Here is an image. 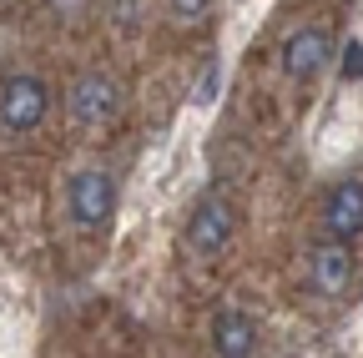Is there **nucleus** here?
<instances>
[{"instance_id": "39448f33", "label": "nucleus", "mask_w": 363, "mask_h": 358, "mask_svg": "<svg viewBox=\"0 0 363 358\" xmlns=\"http://www.w3.org/2000/svg\"><path fill=\"white\" fill-rule=\"evenodd\" d=\"M353 278H358V262H353V247L348 242H318L308 252V288L313 298H323V303H343L353 293Z\"/></svg>"}, {"instance_id": "f03ea898", "label": "nucleus", "mask_w": 363, "mask_h": 358, "mask_svg": "<svg viewBox=\"0 0 363 358\" xmlns=\"http://www.w3.org/2000/svg\"><path fill=\"white\" fill-rule=\"evenodd\" d=\"M66 212L81 233H101L116 217V177L106 167H81L66 182Z\"/></svg>"}, {"instance_id": "7ed1b4c3", "label": "nucleus", "mask_w": 363, "mask_h": 358, "mask_svg": "<svg viewBox=\"0 0 363 358\" xmlns=\"http://www.w3.org/2000/svg\"><path fill=\"white\" fill-rule=\"evenodd\" d=\"M51 111V86L30 71H11L0 81V126L11 131V137H30V131L45 121Z\"/></svg>"}, {"instance_id": "0eeeda50", "label": "nucleus", "mask_w": 363, "mask_h": 358, "mask_svg": "<svg viewBox=\"0 0 363 358\" xmlns=\"http://www.w3.org/2000/svg\"><path fill=\"white\" fill-rule=\"evenodd\" d=\"M323 237L328 242H353L363 237V177H343L323 197Z\"/></svg>"}, {"instance_id": "423d86ee", "label": "nucleus", "mask_w": 363, "mask_h": 358, "mask_svg": "<svg viewBox=\"0 0 363 358\" xmlns=\"http://www.w3.org/2000/svg\"><path fill=\"white\" fill-rule=\"evenodd\" d=\"M278 56H283V71H288L293 81H318V76L333 66L338 46H333L328 26H293V30L283 35Z\"/></svg>"}, {"instance_id": "1a4fd4ad", "label": "nucleus", "mask_w": 363, "mask_h": 358, "mask_svg": "<svg viewBox=\"0 0 363 358\" xmlns=\"http://www.w3.org/2000/svg\"><path fill=\"white\" fill-rule=\"evenodd\" d=\"M167 16L177 26H202L212 16V0H167Z\"/></svg>"}, {"instance_id": "9d476101", "label": "nucleus", "mask_w": 363, "mask_h": 358, "mask_svg": "<svg viewBox=\"0 0 363 358\" xmlns=\"http://www.w3.org/2000/svg\"><path fill=\"white\" fill-rule=\"evenodd\" d=\"M116 16H121V26H136V0H116V6H111Z\"/></svg>"}, {"instance_id": "20e7f679", "label": "nucleus", "mask_w": 363, "mask_h": 358, "mask_svg": "<svg viewBox=\"0 0 363 358\" xmlns=\"http://www.w3.org/2000/svg\"><path fill=\"white\" fill-rule=\"evenodd\" d=\"M233 233H238V207L222 192H207L187 217V247L197 257H222L227 242H233Z\"/></svg>"}, {"instance_id": "f257e3e1", "label": "nucleus", "mask_w": 363, "mask_h": 358, "mask_svg": "<svg viewBox=\"0 0 363 358\" xmlns=\"http://www.w3.org/2000/svg\"><path fill=\"white\" fill-rule=\"evenodd\" d=\"M121 106H126V96H121V81H116L111 71H81V76L71 81V91H66V111H71V121H76L81 131H106V126H116Z\"/></svg>"}, {"instance_id": "6e6552de", "label": "nucleus", "mask_w": 363, "mask_h": 358, "mask_svg": "<svg viewBox=\"0 0 363 358\" xmlns=\"http://www.w3.org/2000/svg\"><path fill=\"white\" fill-rule=\"evenodd\" d=\"M257 323L247 318L242 308H222L217 318H212V348L217 358H252L257 353Z\"/></svg>"}]
</instances>
